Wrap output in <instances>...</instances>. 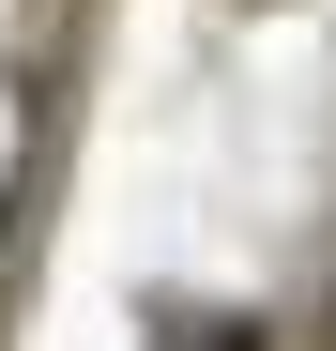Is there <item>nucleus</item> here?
I'll list each match as a JSON object with an SVG mask.
<instances>
[{
	"instance_id": "1",
	"label": "nucleus",
	"mask_w": 336,
	"mask_h": 351,
	"mask_svg": "<svg viewBox=\"0 0 336 351\" xmlns=\"http://www.w3.org/2000/svg\"><path fill=\"white\" fill-rule=\"evenodd\" d=\"M199 351H260V336H245V321H214V336H199Z\"/></svg>"
}]
</instances>
